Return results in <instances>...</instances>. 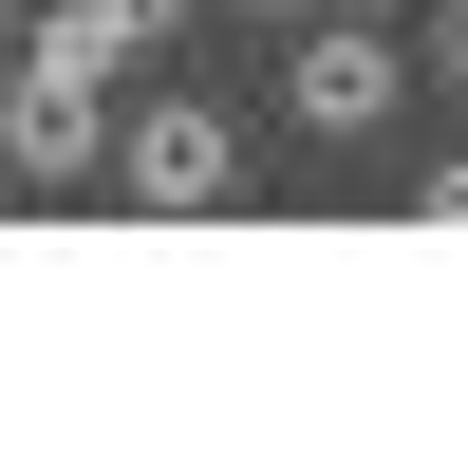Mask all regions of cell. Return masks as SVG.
<instances>
[{"label": "cell", "instance_id": "cell-2", "mask_svg": "<svg viewBox=\"0 0 468 468\" xmlns=\"http://www.w3.org/2000/svg\"><path fill=\"white\" fill-rule=\"evenodd\" d=\"M394 94H412V57L375 37V0H319L300 57H282V132H300V150H375V132H394Z\"/></svg>", "mask_w": 468, "mask_h": 468}, {"label": "cell", "instance_id": "cell-8", "mask_svg": "<svg viewBox=\"0 0 468 468\" xmlns=\"http://www.w3.org/2000/svg\"><path fill=\"white\" fill-rule=\"evenodd\" d=\"M150 19H187V0H150Z\"/></svg>", "mask_w": 468, "mask_h": 468}, {"label": "cell", "instance_id": "cell-6", "mask_svg": "<svg viewBox=\"0 0 468 468\" xmlns=\"http://www.w3.org/2000/svg\"><path fill=\"white\" fill-rule=\"evenodd\" d=\"M244 19H319V0H244Z\"/></svg>", "mask_w": 468, "mask_h": 468}, {"label": "cell", "instance_id": "cell-7", "mask_svg": "<svg viewBox=\"0 0 468 468\" xmlns=\"http://www.w3.org/2000/svg\"><path fill=\"white\" fill-rule=\"evenodd\" d=\"M0 37H19V0H0Z\"/></svg>", "mask_w": 468, "mask_h": 468}, {"label": "cell", "instance_id": "cell-4", "mask_svg": "<svg viewBox=\"0 0 468 468\" xmlns=\"http://www.w3.org/2000/svg\"><path fill=\"white\" fill-rule=\"evenodd\" d=\"M412 225H468V150H431V169H412Z\"/></svg>", "mask_w": 468, "mask_h": 468}, {"label": "cell", "instance_id": "cell-3", "mask_svg": "<svg viewBox=\"0 0 468 468\" xmlns=\"http://www.w3.org/2000/svg\"><path fill=\"white\" fill-rule=\"evenodd\" d=\"M94 169H112V94L57 75V57H19V94H0V187L57 207V187H94Z\"/></svg>", "mask_w": 468, "mask_h": 468}, {"label": "cell", "instance_id": "cell-5", "mask_svg": "<svg viewBox=\"0 0 468 468\" xmlns=\"http://www.w3.org/2000/svg\"><path fill=\"white\" fill-rule=\"evenodd\" d=\"M431 75H450V94H468V0H450V19H431Z\"/></svg>", "mask_w": 468, "mask_h": 468}, {"label": "cell", "instance_id": "cell-1", "mask_svg": "<svg viewBox=\"0 0 468 468\" xmlns=\"http://www.w3.org/2000/svg\"><path fill=\"white\" fill-rule=\"evenodd\" d=\"M112 207L132 225H225L244 207V112L225 94H150L132 132H112Z\"/></svg>", "mask_w": 468, "mask_h": 468}]
</instances>
